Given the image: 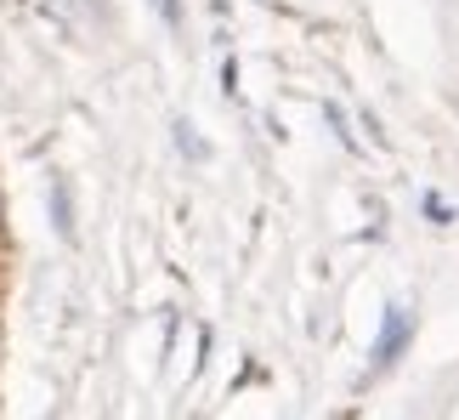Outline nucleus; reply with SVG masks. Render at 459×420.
<instances>
[{
  "mask_svg": "<svg viewBox=\"0 0 459 420\" xmlns=\"http://www.w3.org/2000/svg\"><path fill=\"white\" fill-rule=\"evenodd\" d=\"M153 6H159V12H165V17H170V23H176V17H182V12H176V0H153Z\"/></svg>",
  "mask_w": 459,
  "mask_h": 420,
  "instance_id": "7ed1b4c3",
  "label": "nucleus"
},
{
  "mask_svg": "<svg viewBox=\"0 0 459 420\" xmlns=\"http://www.w3.org/2000/svg\"><path fill=\"white\" fill-rule=\"evenodd\" d=\"M0 222H6V205H0Z\"/></svg>",
  "mask_w": 459,
  "mask_h": 420,
  "instance_id": "20e7f679",
  "label": "nucleus"
},
{
  "mask_svg": "<svg viewBox=\"0 0 459 420\" xmlns=\"http://www.w3.org/2000/svg\"><path fill=\"white\" fill-rule=\"evenodd\" d=\"M51 205H57V227H63V239H74V222H68V194H63V188L51 194Z\"/></svg>",
  "mask_w": 459,
  "mask_h": 420,
  "instance_id": "f03ea898",
  "label": "nucleus"
},
{
  "mask_svg": "<svg viewBox=\"0 0 459 420\" xmlns=\"http://www.w3.org/2000/svg\"><path fill=\"white\" fill-rule=\"evenodd\" d=\"M409 312H403V307H392V312H385V329H380V341H375V370H385V363H392L397 353H403V341H409Z\"/></svg>",
  "mask_w": 459,
  "mask_h": 420,
  "instance_id": "f257e3e1",
  "label": "nucleus"
}]
</instances>
